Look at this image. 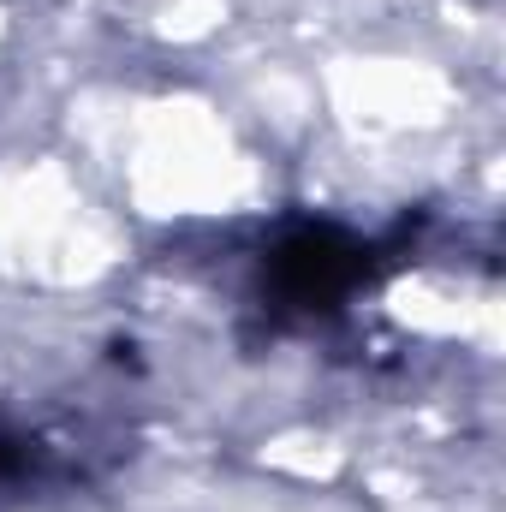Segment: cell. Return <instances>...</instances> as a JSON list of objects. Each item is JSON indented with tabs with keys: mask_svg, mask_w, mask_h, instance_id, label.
I'll return each instance as SVG.
<instances>
[{
	"mask_svg": "<svg viewBox=\"0 0 506 512\" xmlns=\"http://www.w3.org/2000/svg\"><path fill=\"white\" fill-rule=\"evenodd\" d=\"M376 274L370 251L334 227H304L292 233L280 251L268 256V286L280 304H298V310H334L346 292H358L364 280Z\"/></svg>",
	"mask_w": 506,
	"mask_h": 512,
	"instance_id": "1",
	"label": "cell"
}]
</instances>
